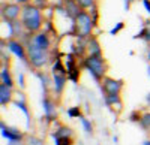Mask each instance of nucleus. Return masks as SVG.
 Returning a JSON list of instances; mask_svg holds the SVG:
<instances>
[{"instance_id":"4be33fe9","label":"nucleus","mask_w":150,"mask_h":145,"mask_svg":"<svg viewBox=\"0 0 150 145\" xmlns=\"http://www.w3.org/2000/svg\"><path fill=\"white\" fill-rule=\"evenodd\" d=\"M80 123H81V127H83V130L86 132V133L87 135H93V132H95V129H93V123L90 121V120L89 118H86L84 115L80 118Z\"/></svg>"},{"instance_id":"2eb2a0df","label":"nucleus","mask_w":150,"mask_h":145,"mask_svg":"<svg viewBox=\"0 0 150 145\" xmlns=\"http://www.w3.org/2000/svg\"><path fill=\"white\" fill-rule=\"evenodd\" d=\"M33 42L39 46V48H42V50L50 51V46H51V39H50L48 33H45V32L36 33V34L33 36Z\"/></svg>"},{"instance_id":"7c9ffc66","label":"nucleus","mask_w":150,"mask_h":145,"mask_svg":"<svg viewBox=\"0 0 150 145\" xmlns=\"http://www.w3.org/2000/svg\"><path fill=\"white\" fill-rule=\"evenodd\" d=\"M125 2V11H129L131 9V5L135 2V0H123Z\"/></svg>"},{"instance_id":"dca6fc26","label":"nucleus","mask_w":150,"mask_h":145,"mask_svg":"<svg viewBox=\"0 0 150 145\" xmlns=\"http://www.w3.org/2000/svg\"><path fill=\"white\" fill-rule=\"evenodd\" d=\"M14 106L17 108V109H20L24 117H26V121H27V127H30V121H32V114L29 111V105H27V100L26 99H14Z\"/></svg>"},{"instance_id":"e433bc0d","label":"nucleus","mask_w":150,"mask_h":145,"mask_svg":"<svg viewBox=\"0 0 150 145\" xmlns=\"http://www.w3.org/2000/svg\"><path fill=\"white\" fill-rule=\"evenodd\" d=\"M112 142L117 144V142H119V138H117V136H112Z\"/></svg>"},{"instance_id":"cd10ccee","label":"nucleus","mask_w":150,"mask_h":145,"mask_svg":"<svg viewBox=\"0 0 150 145\" xmlns=\"http://www.w3.org/2000/svg\"><path fill=\"white\" fill-rule=\"evenodd\" d=\"M141 114H143V112H140L138 109H134V111L129 114V117H128V118H129V121H131V123H140Z\"/></svg>"},{"instance_id":"72a5a7b5","label":"nucleus","mask_w":150,"mask_h":145,"mask_svg":"<svg viewBox=\"0 0 150 145\" xmlns=\"http://www.w3.org/2000/svg\"><path fill=\"white\" fill-rule=\"evenodd\" d=\"M146 58H147V62H149V64H150V43H149L147 50H146Z\"/></svg>"},{"instance_id":"20e7f679","label":"nucleus","mask_w":150,"mask_h":145,"mask_svg":"<svg viewBox=\"0 0 150 145\" xmlns=\"http://www.w3.org/2000/svg\"><path fill=\"white\" fill-rule=\"evenodd\" d=\"M75 38H81V39H87L92 36L95 22L92 20V15L89 11H81L80 15L75 18Z\"/></svg>"},{"instance_id":"f704fd0d","label":"nucleus","mask_w":150,"mask_h":145,"mask_svg":"<svg viewBox=\"0 0 150 145\" xmlns=\"http://www.w3.org/2000/svg\"><path fill=\"white\" fill-rule=\"evenodd\" d=\"M15 2H17L18 5H23V6H24V5H29L30 0H15Z\"/></svg>"},{"instance_id":"423d86ee","label":"nucleus","mask_w":150,"mask_h":145,"mask_svg":"<svg viewBox=\"0 0 150 145\" xmlns=\"http://www.w3.org/2000/svg\"><path fill=\"white\" fill-rule=\"evenodd\" d=\"M41 105L44 109V120L47 123H54L59 118V109H57V103L56 100L51 97V94L42 96L41 99Z\"/></svg>"},{"instance_id":"c9c22d12","label":"nucleus","mask_w":150,"mask_h":145,"mask_svg":"<svg viewBox=\"0 0 150 145\" xmlns=\"http://www.w3.org/2000/svg\"><path fill=\"white\" fill-rule=\"evenodd\" d=\"M141 145H150V138H147V139H144V141L141 142Z\"/></svg>"},{"instance_id":"1a4fd4ad","label":"nucleus","mask_w":150,"mask_h":145,"mask_svg":"<svg viewBox=\"0 0 150 145\" xmlns=\"http://www.w3.org/2000/svg\"><path fill=\"white\" fill-rule=\"evenodd\" d=\"M101 85H102L104 94H120L123 90V85H125V81L111 78V76H105L101 82Z\"/></svg>"},{"instance_id":"f03ea898","label":"nucleus","mask_w":150,"mask_h":145,"mask_svg":"<svg viewBox=\"0 0 150 145\" xmlns=\"http://www.w3.org/2000/svg\"><path fill=\"white\" fill-rule=\"evenodd\" d=\"M21 22L30 34L39 33L42 27V11L36 5H24L21 11Z\"/></svg>"},{"instance_id":"473e14b6","label":"nucleus","mask_w":150,"mask_h":145,"mask_svg":"<svg viewBox=\"0 0 150 145\" xmlns=\"http://www.w3.org/2000/svg\"><path fill=\"white\" fill-rule=\"evenodd\" d=\"M144 102H146V106H149L150 108V91L146 94V97H144Z\"/></svg>"},{"instance_id":"6e6552de","label":"nucleus","mask_w":150,"mask_h":145,"mask_svg":"<svg viewBox=\"0 0 150 145\" xmlns=\"http://www.w3.org/2000/svg\"><path fill=\"white\" fill-rule=\"evenodd\" d=\"M0 133L2 138L6 139L8 142L11 141H24L27 135H24V132H21L18 127H11L5 121H0Z\"/></svg>"},{"instance_id":"b1692460","label":"nucleus","mask_w":150,"mask_h":145,"mask_svg":"<svg viewBox=\"0 0 150 145\" xmlns=\"http://www.w3.org/2000/svg\"><path fill=\"white\" fill-rule=\"evenodd\" d=\"M66 114H68V117L69 118H81L83 117V111H81V106H71V108H68L66 109Z\"/></svg>"},{"instance_id":"393cba45","label":"nucleus","mask_w":150,"mask_h":145,"mask_svg":"<svg viewBox=\"0 0 150 145\" xmlns=\"http://www.w3.org/2000/svg\"><path fill=\"white\" fill-rule=\"evenodd\" d=\"M78 5H80V8L83 9V11H92L95 6H96V0H75Z\"/></svg>"},{"instance_id":"9d476101","label":"nucleus","mask_w":150,"mask_h":145,"mask_svg":"<svg viewBox=\"0 0 150 145\" xmlns=\"http://www.w3.org/2000/svg\"><path fill=\"white\" fill-rule=\"evenodd\" d=\"M23 8L18 3H6L2 5V18L3 21H17L21 17Z\"/></svg>"},{"instance_id":"f257e3e1","label":"nucleus","mask_w":150,"mask_h":145,"mask_svg":"<svg viewBox=\"0 0 150 145\" xmlns=\"http://www.w3.org/2000/svg\"><path fill=\"white\" fill-rule=\"evenodd\" d=\"M26 45V50H27V58H29V66L35 70H42L45 66H48L50 63V51L42 50L39 48L35 42H33V36L30 39H27L24 42Z\"/></svg>"},{"instance_id":"bb28decb","label":"nucleus","mask_w":150,"mask_h":145,"mask_svg":"<svg viewBox=\"0 0 150 145\" xmlns=\"http://www.w3.org/2000/svg\"><path fill=\"white\" fill-rule=\"evenodd\" d=\"M17 85L20 87L21 91L26 88V76H24L23 72H18V75H17Z\"/></svg>"},{"instance_id":"4468645a","label":"nucleus","mask_w":150,"mask_h":145,"mask_svg":"<svg viewBox=\"0 0 150 145\" xmlns=\"http://www.w3.org/2000/svg\"><path fill=\"white\" fill-rule=\"evenodd\" d=\"M12 102H14V90L5 84H0V105H2V108L8 106Z\"/></svg>"},{"instance_id":"c756f323","label":"nucleus","mask_w":150,"mask_h":145,"mask_svg":"<svg viewBox=\"0 0 150 145\" xmlns=\"http://www.w3.org/2000/svg\"><path fill=\"white\" fill-rule=\"evenodd\" d=\"M141 5H143L144 11L149 14V17H150V0H141Z\"/></svg>"},{"instance_id":"9b49d317","label":"nucleus","mask_w":150,"mask_h":145,"mask_svg":"<svg viewBox=\"0 0 150 145\" xmlns=\"http://www.w3.org/2000/svg\"><path fill=\"white\" fill-rule=\"evenodd\" d=\"M35 75L41 82L42 96L53 94V78H51V74H48V72H45V70H36Z\"/></svg>"},{"instance_id":"2f4dec72","label":"nucleus","mask_w":150,"mask_h":145,"mask_svg":"<svg viewBox=\"0 0 150 145\" xmlns=\"http://www.w3.org/2000/svg\"><path fill=\"white\" fill-rule=\"evenodd\" d=\"M8 145H26V144H24V141H11L8 142Z\"/></svg>"},{"instance_id":"aec40b11","label":"nucleus","mask_w":150,"mask_h":145,"mask_svg":"<svg viewBox=\"0 0 150 145\" xmlns=\"http://www.w3.org/2000/svg\"><path fill=\"white\" fill-rule=\"evenodd\" d=\"M138 126L146 132V133L150 135V111H146V112L141 114V118H140Z\"/></svg>"},{"instance_id":"ddd939ff","label":"nucleus","mask_w":150,"mask_h":145,"mask_svg":"<svg viewBox=\"0 0 150 145\" xmlns=\"http://www.w3.org/2000/svg\"><path fill=\"white\" fill-rule=\"evenodd\" d=\"M51 138H74V129L66 126V124H59L57 127H54V130H51Z\"/></svg>"},{"instance_id":"f8f14e48","label":"nucleus","mask_w":150,"mask_h":145,"mask_svg":"<svg viewBox=\"0 0 150 145\" xmlns=\"http://www.w3.org/2000/svg\"><path fill=\"white\" fill-rule=\"evenodd\" d=\"M87 55H92V57H101L102 55V46H101V42L96 36H90L87 38Z\"/></svg>"},{"instance_id":"c85d7f7f","label":"nucleus","mask_w":150,"mask_h":145,"mask_svg":"<svg viewBox=\"0 0 150 145\" xmlns=\"http://www.w3.org/2000/svg\"><path fill=\"white\" fill-rule=\"evenodd\" d=\"M123 27H125V22H123V21H119V22L116 24V26L110 30V34H111V36H116L120 30H123Z\"/></svg>"},{"instance_id":"0eeeda50","label":"nucleus","mask_w":150,"mask_h":145,"mask_svg":"<svg viewBox=\"0 0 150 145\" xmlns=\"http://www.w3.org/2000/svg\"><path fill=\"white\" fill-rule=\"evenodd\" d=\"M6 48L8 51L15 55L20 62H23L24 64H29V58H27V50H26V45H24L21 41L18 39H9L6 42Z\"/></svg>"},{"instance_id":"6ab92c4d","label":"nucleus","mask_w":150,"mask_h":145,"mask_svg":"<svg viewBox=\"0 0 150 145\" xmlns=\"http://www.w3.org/2000/svg\"><path fill=\"white\" fill-rule=\"evenodd\" d=\"M65 9H66V12L69 14V17L71 18H77L78 15H80V12H81V8H80V5L75 2V0H65Z\"/></svg>"},{"instance_id":"5701e85b","label":"nucleus","mask_w":150,"mask_h":145,"mask_svg":"<svg viewBox=\"0 0 150 145\" xmlns=\"http://www.w3.org/2000/svg\"><path fill=\"white\" fill-rule=\"evenodd\" d=\"M24 144L26 145H45V141L36 135H27L26 139H24Z\"/></svg>"},{"instance_id":"a211bd4d","label":"nucleus","mask_w":150,"mask_h":145,"mask_svg":"<svg viewBox=\"0 0 150 145\" xmlns=\"http://www.w3.org/2000/svg\"><path fill=\"white\" fill-rule=\"evenodd\" d=\"M0 84H5V85H8L9 88L14 90L15 87V82L14 79H12V75H11V70L8 66H2V69H0Z\"/></svg>"},{"instance_id":"a878e982","label":"nucleus","mask_w":150,"mask_h":145,"mask_svg":"<svg viewBox=\"0 0 150 145\" xmlns=\"http://www.w3.org/2000/svg\"><path fill=\"white\" fill-rule=\"evenodd\" d=\"M54 145H74V138H56Z\"/></svg>"},{"instance_id":"f3484780","label":"nucleus","mask_w":150,"mask_h":145,"mask_svg":"<svg viewBox=\"0 0 150 145\" xmlns=\"http://www.w3.org/2000/svg\"><path fill=\"white\" fill-rule=\"evenodd\" d=\"M104 102L108 108H117V111H122L123 108L120 94H104Z\"/></svg>"},{"instance_id":"39448f33","label":"nucleus","mask_w":150,"mask_h":145,"mask_svg":"<svg viewBox=\"0 0 150 145\" xmlns=\"http://www.w3.org/2000/svg\"><path fill=\"white\" fill-rule=\"evenodd\" d=\"M65 58V66H66V74H68V79L72 84H78L80 81V75H81V69L78 66V57L74 55L72 53H66L63 55Z\"/></svg>"},{"instance_id":"7ed1b4c3","label":"nucleus","mask_w":150,"mask_h":145,"mask_svg":"<svg viewBox=\"0 0 150 145\" xmlns=\"http://www.w3.org/2000/svg\"><path fill=\"white\" fill-rule=\"evenodd\" d=\"M83 67L89 72L90 76L96 81V82H102V79L107 76L108 72V63L104 58V55L101 57H92V55H86L81 62Z\"/></svg>"},{"instance_id":"412c9836","label":"nucleus","mask_w":150,"mask_h":145,"mask_svg":"<svg viewBox=\"0 0 150 145\" xmlns=\"http://www.w3.org/2000/svg\"><path fill=\"white\" fill-rule=\"evenodd\" d=\"M134 39H141V41L150 43V26H143L138 33L134 34Z\"/></svg>"},{"instance_id":"4c0bfd02","label":"nucleus","mask_w":150,"mask_h":145,"mask_svg":"<svg viewBox=\"0 0 150 145\" xmlns=\"http://www.w3.org/2000/svg\"><path fill=\"white\" fill-rule=\"evenodd\" d=\"M147 75H149V76H150V64H149V66H147Z\"/></svg>"}]
</instances>
